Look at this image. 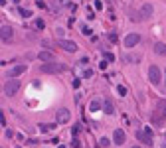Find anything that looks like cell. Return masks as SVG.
Listing matches in <instances>:
<instances>
[{
    "mask_svg": "<svg viewBox=\"0 0 166 148\" xmlns=\"http://www.w3.org/2000/svg\"><path fill=\"white\" fill-rule=\"evenodd\" d=\"M65 65H61V63H55V61H48V63H44L42 67H40V71L42 73H59V71H65Z\"/></svg>",
    "mask_w": 166,
    "mask_h": 148,
    "instance_id": "obj_1",
    "label": "cell"
},
{
    "mask_svg": "<svg viewBox=\"0 0 166 148\" xmlns=\"http://www.w3.org/2000/svg\"><path fill=\"white\" fill-rule=\"evenodd\" d=\"M18 89H20V81L16 79V77H14V79H8V83L4 85V93H6L8 97L16 95V93H18Z\"/></svg>",
    "mask_w": 166,
    "mask_h": 148,
    "instance_id": "obj_2",
    "label": "cell"
},
{
    "mask_svg": "<svg viewBox=\"0 0 166 148\" xmlns=\"http://www.w3.org/2000/svg\"><path fill=\"white\" fill-rule=\"evenodd\" d=\"M148 79L152 85H160V81H162V73H160V69L156 67V65H150L148 69Z\"/></svg>",
    "mask_w": 166,
    "mask_h": 148,
    "instance_id": "obj_3",
    "label": "cell"
},
{
    "mask_svg": "<svg viewBox=\"0 0 166 148\" xmlns=\"http://www.w3.org/2000/svg\"><path fill=\"white\" fill-rule=\"evenodd\" d=\"M55 44L61 47V49H65V51H71V53H73V51H77V44H75V42H71V40H57Z\"/></svg>",
    "mask_w": 166,
    "mask_h": 148,
    "instance_id": "obj_4",
    "label": "cell"
},
{
    "mask_svg": "<svg viewBox=\"0 0 166 148\" xmlns=\"http://www.w3.org/2000/svg\"><path fill=\"white\" fill-rule=\"evenodd\" d=\"M0 38H2V42H12L14 30H12L10 26H2V28H0Z\"/></svg>",
    "mask_w": 166,
    "mask_h": 148,
    "instance_id": "obj_5",
    "label": "cell"
},
{
    "mask_svg": "<svg viewBox=\"0 0 166 148\" xmlns=\"http://www.w3.org/2000/svg\"><path fill=\"white\" fill-rule=\"evenodd\" d=\"M138 42H141V36L138 34H129L127 38H125V46L127 47H134Z\"/></svg>",
    "mask_w": 166,
    "mask_h": 148,
    "instance_id": "obj_6",
    "label": "cell"
},
{
    "mask_svg": "<svg viewBox=\"0 0 166 148\" xmlns=\"http://www.w3.org/2000/svg\"><path fill=\"white\" fill-rule=\"evenodd\" d=\"M69 116H71V114H69L67 109H59V111L55 113V121H57V123H67V121H69Z\"/></svg>",
    "mask_w": 166,
    "mask_h": 148,
    "instance_id": "obj_7",
    "label": "cell"
},
{
    "mask_svg": "<svg viewBox=\"0 0 166 148\" xmlns=\"http://www.w3.org/2000/svg\"><path fill=\"white\" fill-rule=\"evenodd\" d=\"M24 71H26V65H24V63H20V65H16V67H12L10 71H8V77H10V79H14V77L22 75Z\"/></svg>",
    "mask_w": 166,
    "mask_h": 148,
    "instance_id": "obj_8",
    "label": "cell"
},
{
    "mask_svg": "<svg viewBox=\"0 0 166 148\" xmlns=\"http://www.w3.org/2000/svg\"><path fill=\"white\" fill-rule=\"evenodd\" d=\"M138 16H141V20L150 18V16H152V6H150V4H144L143 8H141V12H138Z\"/></svg>",
    "mask_w": 166,
    "mask_h": 148,
    "instance_id": "obj_9",
    "label": "cell"
},
{
    "mask_svg": "<svg viewBox=\"0 0 166 148\" xmlns=\"http://www.w3.org/2000/svg\"><path fill=\"white\" fill-rule=\"evenodd\" d=\"M125 130H121V128H117L115 132H113V140H115V144H123L125 142Z\"/></svg>",
    "mask_w": 166,
    "mask_h": 148,
    "instance_id": "obj_10",
    "label": "cell"
},
{
    "mask_svg": "<svg viewBox=\"0 0 166 148\" xmlns=\"http://www.w3.org/2000/svg\"><path fill=\"white\" fill-rule=\"evenodd\" d=\"M38 57H40V61H55V57H54V53H50V51H40L38 53Z\"/></svg>",
    "mask_w": 166,
    "mask_h": 148,
    "instance_id": "obj_11",
    "label": "cell"
},
{
    "mask_svg": "<svg viewBox=\"0 0 166 148\" xmlns=\"http://www.w3.org/2000/svg\"><path fill=\"white\" fill-rule=\"evenodd\" d=\"M136 138H138L141 142H144V144H150V140H152V138L144 132V130H136Z\"/></svg>",
    "mask_w": 166,
    "mask_h": 148,
    "instance_id": "obj_12",
    "label": "cell"
},
{
    "mask_svg": "<svg viewBox=\"0 0 166 148\" xmlns=\"http://www.w3.org/2000/svg\"><path fill=\"white\" fill-rule=\"evenodd\" d=\"M103 111H105L107 114H113V113H115V107H113V103H111L109 99H105V101H103Z\"/></svg>",
    "mask_w": 166,
    "mask_h": 148,
    "instance_id": "obj_13",
    "label": "cell"
},
{
    "mask_svg": "<svg viewBox=\"0 0 166 148\" xmlns=\"http://www.w3.org/2000/svg\"><path fill=\"white\" fill-rule=\"evenodd\" d=\"M154 51L158 53V56H166V44H162V42L154 44Z\"/></svg>",
    "mask_w": 166,
    "mask_h": 148,
    "instance_id": "obj_14",
    "label": "cell"
},
{
    "mask_svg": "<svg viewBox=\"0 0 166 148\" xmlns=\"http://www.w3.org/2000/svg\"><path fill=\"white\" fill-rule=\"evenodd\" d=\"M101 107H103V103H101V101H91V105H89V111L97 113V111H101Z\"/></svg>",
    "mask_w": 166,
    "mask_h": 148,
    "instance_id": "obj_15",
    "label": "cell"
},
{
    "mask_svg": "<svg viewBox=\"0 0 166 148\" xmlns=\"http://www.w3.org/2000/svg\"><path fill=\"white\" fill-rule=\"evenodd\" d=\"M55 125H40V130L42 132H50V130H54Z\"/></svg>",
    "mask_w": 166,
    "mask_h": 148,
    "instance_id": "obj_16",
    "label": "cell"
},
{
    "mask_svg": "<svg viewBox=\"0 0 166 148\" xmlns=\"http://www.w3.org/2000/svg\"><path fill=\"white\" fill-rule=\"evenodd\" d=\"M34 28H36V30H44L45 22H44V20H36V22H34Z\"/></svg>",
    "mask_w": 166,
    "mask_h": 148,
    "instance_id": "obj_17",
    "label": "cell"
},
{
    "mask_svg": "<svg viewBox=\"0 0 166 148\" xmlns=\"http://www.w3.org/2000/svg\"><path fill=\"white\" fill-rule=\"evenodd\" d=\"M109 144H111V140H109V138H105V136H103V138L99 140V146H103V148H105V146H109Z\"/></svg>",
    "mask_w": 166,
    "mask_h": 148,
    "instance_id": "obj_18",
    "label": "cell"
},
{
    "mask_svg": "<svg viewBox=\"0 0 166 148\" xmlns=\"http://www.w3.org/2000/svg\"><path fill=\"white\" fill-rule=\"evenodd\" d=\"M109 42H113V44H117V42H119V36L115 34V32H111V34H109Z\"/></svg>",
    "mask_w": 166,
    "mask_h": 148,
    "instance_id": "obj_19",
    "label": "cell"
},
{
    "mask_svg": "<svg viewBox=\"0 0 166 148\" xmlns=\"http://www.w3.org/2000/svg\"><path fill=\"white\" fill-rule=\"evenodd\" d=\"M103 59H105V61H115V56L107 51V53H103Z\"/></svg>",
    "mask_w": 166,
    "mask_h": 148,
    "instance_id": "obj_20",
    "label": "cell"
},
{
    "mask_svg": "<svg viewBox=\"0 0 166 148\" xmlns=\"http://www.w3.org/2000/svg\"><path fill=\"white\" fill-rule=\"evenodd\" d=\"M117 93H119V95H127V87H123V85H119V87H117Z\"/></svg>",
    "mask_w": 166,
    "mask_h": 148,
    "instance_id": "obj_21",
    "label": "cell"
},
{
    "mask_svg": "<svg viewBox=\"0 0 166 148\" xmlns=\"http://www.w3.org/2000/svg\"><path fill=\"white\" fill-rule=\"evenodd\" d=\"M125 59H127V61H138V59H141V56H127Z\"/></svg>",
    "mask_w": 166,
    "mask_h": 148,
    "instance_id": "obj_22",
    "label": "cell"
},
{
    "mask_svg": "<svg viewBox=\"0 0 166 148\" xmlns=\"http://www.w3.org/2000/svg\"><path fill=\"white\" fill-rule=\"evenodd\" d=\"M20 14H22L24 18H30V16H32V12H30V10H24V8L20 10Z\"/></svg>",
    "mask_w": 166,
    "mask_h": 148,
    "instance_id": "obj_23",
    "label": "cell"
},
{
    "mask_svg": "<svg viewBox=\"0 0 166 148\" xmlns=\"http://www.w3.org/2000/svg\"><path fill=\"white\" fill-rule=\"evenodd\" d=\"M55 4H57V6H67L69 0H55Z\"/></svg>",
    "mask_w": 166,
    "mask_h": 148,
    "instance_id": "obj_24",
    "label": "cell"
},
{
    "mask_svg": "<svg viewBox=\"0 0 166 148\" xmlns=\"http://www.w3.org/2000/svg\"><path fill=\"white\" fill-rule=\"evenodd\" d=\"M158 107L162 109V114L166 116V103H164V101H160V103H158Z\"/></svg>",
    "mask_w": 166,
    "mask_h": 148,
    "instance_id": "obj_25",
    "label": "cell"
},
{
    "mask_svg": "<svg viewBox=\"0 0 166 148\" xmlns=\"http://www.w3.org/2000/svg\"><path fill=\"white\" fill-rule=\"evenodd\" d=\"M95 10H103V2L101 0H95Z\"/></svg>",
    "mask_w": 166,
    "mask_h": 148,
    "instance_id": "obj_26",
    "label": "cell"
},
{
    "mask_svg": "<svg viewBox=\"0 0 166 148\" xmlns=\"http://www.w3.org/2000/svg\"><path fill=\"white\" fill-rule=\"evenodd\" d=\"M85 12H87V18H89V20H93V18H95V16H93V10H91V8H87Z\"/></svg>",
    "mask_w": 166,
    "mask_h": 148,
    "instance_id": "obj_27",
    "label": "cell"
},
{
    "mask_svg": "<svg viewBox=\"0 0 166 148\" xmlns=\"http://www.w3.org/2000/svg\"><path fill=\"white\" fill-rule=\"evenodd\" d=\"M0 125L2 126L6 125V119H4V113H2V111H0Z\"/></svg>",
    "mask_w": 166,
    "mask_h": 148,
    "instance_id": "obj_28",
    "label": "cell"
},
{
    "mask_svg": "<svg viewBox=\"0 0 166 148\" xmlns=\"http://www.w3.org/2000/svg\"><path fill=\"white\" fill-rule=\"evenodd\" d=\"M81 32H83V34H85V36H91V32H93V30H89L87 26H85V28H83V30H81Z\"/></svg>",
    "mask_w": 166,
    "mask_h": 148,
    "instance_id": "obj_29",
    "label": "cell"
},
{
    "mask_svg": "<svg viewBox=\"0 0 166 148\" xmlns=\"http://www.w3.org/2000/svg\"><path fill=\"white\" fill-rule=\"evenodd\" d=\"M79 85H81V81H79V79H73V87H75V89H77Z\"/></svg>",
    "mask_w": 166,
    "mask_h": 148,
    "instance_id": "obj_30",
    "label": "cell"
},
{
    "mask_svg": "<svg viewBox=\"0 0 166 148\" xmlns=\"http://www.w3.org/2000/svg\"><path fill=\"white\" fill-rule=\"evenodd\" d=\"M4 4H6V0H0V6H4Z\"/></svg>",
    "mask_w": 166,
    "mask_h": 148,
    "instance_id": "obj_31",
    "label": "cell"
},
{
    "mask_svg": "<svg viewBox=\"0 0 166 148\" xmlns=\"http://www.w3.org/2000/svg\"><path fill=\"white\" fill-rule=\"evenodd\" d=\"M133 148H141V146H133Z\"/></svg>",
    "mask_w": 166,
    "mask_h": 148,
    "instance_id": "obj_32",
    "label": "cell"
},
{
    "mask_svg": "<svg viewBox=\"0 0 166 148\" xmlns=\"http://www.w3.org/2000/svg\"><path fill=\"white\" fill-rule=\"evenodd\" d=\"M59 148H63V146H59Z\"/></svg>",
    "mask_w": 166,
    "mask_h": 148,
    "instance_id": "obj_33",
    "label": "cell"
},
{
    "mask_svg": "<svg viewBox=\"0 0 166 148\" xmlns=\"http://www.w3.org/2000/svg\"><path fill=\"white\" fill-rule=\"evenodd\" d=\"M164 77H166V73H164Z\"/></svg>",
    "mask_w": 166,
    "mask_h": 148,
    "instance_id": "obj_34",
    "label": "cell"
},
{
    "mask_svg": "<svg viewBox=\"0 0 166 148\" xmlns=\"http://www.w3.org/2000/svg\"><path fill=\"white\" fill-rule=\"evenodd\" d=\"M0 126H2V125H0Z\"/></svg>",
    "mask_w": 166,
    "mask_h": 148,
    "instance_id": "obj_35",
    "label": "cell"
}]
</instances>
